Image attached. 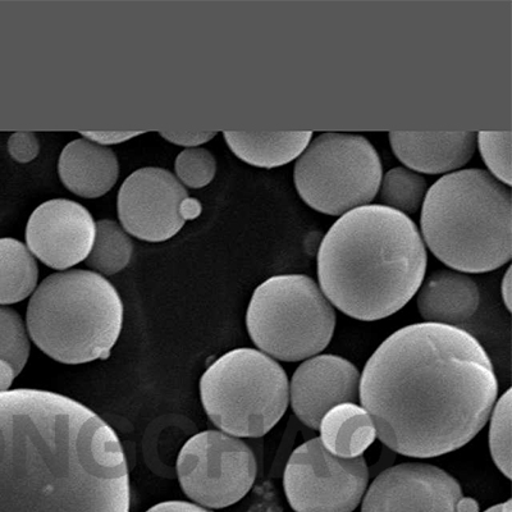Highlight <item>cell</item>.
<instances>
[{
    "instance_id": "d6a6232c",
    "label": "cell",
    "mask_w": 512,
    "mask_h": 512,
    "mask_svg": "<svg viewBox=\"0 0 512 512\" xmlns=\"http://www.w3.org/2000/svg\"><path fill=\"white\" fill-rule=\"evenodd\" d=\"M484 512H512L511 500L506 501L505 504L493 506Z\"/></svg>"
},
{
    "instance_id": "4dcf8cb0",
    "label": "cell",
    "mask_w": 512,
    "mask_h": 512,
    "mask_svg": "<svg viewBox=\"0 0 512 512\" xmlns=\"http://www.w3.org/2000/svg\"><path fill=\"white\" fill-rule=\"evenodd\" d=\"M501 290L506 308L511 312V268L507 269L504 281H502Z\"/></svg>"
},
{
    "instance_id": "30bf717a",
    "label": "cell",
    "mask_w": 512,
    "mask_h": 512,
    "mask_svg": "<svg viewBox=\"0 0 512 512\" xmlns=\"http://www.w3.org/2000/svg\"><path fill=\"white\" fill-rule=\"evenodd\" d=\"M368 482L363 456L342 459L320 438L292 452L283 477L287 500L296 512H352L363 500Z\"/></svg>"
},
{
    "instance_id": "7a4b0ae2",
    "label": "cell",
    "mask_w": 512,
    "mask_h": 512,
    "mask_svg": "<svg viewBox=\"0 0 512 512\" xmlns=\"http://www.w3.org/2000/svg\"><path fill=\"white\" fill-rule=\"evenodd\" d=\"M120 438L86 406L40 390L0 392V512H128Z\"/></svg>"
},
{
    "instance_id": "ac0fdd59",
    "label": "cell",
    "mask_w": 512,
    "mask_h": 512,
    "mask_svg": "<svg viewBox=\"0 0 512 512\" xmlns=\"http://www.w3.org/2000/svg\"><path fill=\"white\" fill-rule=\"evenodd\" d=\"M223 136L232 153L250 166L277 168L299 158L313 132L226 131Z\"/></svg>"
},
{
    "instance_id": "484cf974",
    "label": "cell",
    "mask_w": 512,
    "mask_h": 512,
    "mask_svg": "<svg viewBox=\"0 0 512 512\" xmlns=\"http://www.w3.org/2000/svg\"><path fill=\"white\" fill-rule=\"evenodd\" d=\"M175 168L182 184L191 189H203L216 176L217 162L207 149L191 148L178 154Z\"/></svg>"
},
{
    "instance_id": "8fae6325",
    "label": "cell",
    "mask_w": 512,
    "mask_h": 512,
    "mask_svg": "<svg viewBox=\"0 0 512 512\" xmlns=\"http://www.w3.org/2000/svg\"><path fill=\"white\" fill-rule=\"evenodd\" d=\"M123 228L148 242L172 239L187 219L200 216L201 204L190 199L181 182L163 168H141L126 178L117 199Z\"/></svg>"
},
{
    "instance_id": "52a82bcc",
    "label": "cell",
    "mask_w": 512,
    "mask_h": 512,
    "mask_svg": "<svg viewBox=\"0 0 512 512\" xmlns=\"http://www.w3.org/2000/svg\"><path fill=\"white\" fill-rule=\"evenodd\" d=\"M246 326L265 355L295 363L326 349L335 332L336 313L312 278L283 274L256 288Z\"/></svg>"
},
{
    "instance_id": "83f0119b",
    "label": "cell",
    "mask_w": 512,
    "mask_h": 512,
    "mask_svg": "<svg viewBox=\"0 0 512 512\" xmlns=\"http://www.w3.org/2000/svg\"><path fill=\"white\" fill-rule=\"evenodd\" d=\"M159 134L162 135L164 139L168 140L169 143L187 146V148L191 149L195 148V146L208 143L209 140H212L213 137L217 135V132L162 131L159 132Z\"/></svg>"
},
{
    "instance_id": "44dd1931",
    "label": "cell",
    "mask_w": 512,
    "mask_h": 512,
    "mask_svg": "<svg viewBox=\"0 0 512 512\" xmlns=\"http://www.w3.org/2000/svg\"><path fill=\"white\" fill-rule=\"evenodd\" d=\"M132 253L134 245L120 224L103 219L96 223L95 242L86 264L104 276H113L127 267Z\"/></svg>"
},
{
    "instance_id": "e0dca14e",
    "label": "cell",
    "mask_w": 512,
    "mask_h": 512,
    "mask_svg": "<svg viewBox=\"0 0 512 512\" xmlns=\"http://www.w3.org/2000/svg\"><path fill=\"white\" fill-rule=\"evenodd\" d=\"M58 172L63 185L73 194L95 199L107 194L116 185L120 164L111 149L79 139L63 149Z\"/></svg>"
},
{
    "instance_id": "6da1fadb",
    "label": "cell",
    "mask_w": 512,
    "mask_h": 512,
    "mask_svg": "<svg viewBox=\"0 0 512 512\" xmlns=\"http://www.w3.org/2000/svg\"><path fill=\"white\" fill-rule=\"evenodd\" d=\"M492 361L459 327L419 323L378 347L360 377V401L384 446L429 459L468 445L497 399Z\"/></svg>"
},
{
    "instance_id": "ba28073f",
    "label": "cell",
    "mask_w": 512,
    "mask_h": 512,
    "mask_svg": "<svg viewBox=\"0 0 512 512\" xmlns=\"http://www.w3.org/2000/svg\"><path fill=\"white\" fill-rule=\"evenodd\" d=\"M382 176L381 158L370 141L338 132L310 141L294 169L300 198L317 212L335 217L372 203Z\"/></svg>"
},
{
    "instance_id": "8992f818",
    "label": "cell",
    "mask_w": 512,
    "mask_h": 512,
    "mask_svg": "<svg viewBox=\"0 0 512 512\" xmlns=\"http://www.w3.org/2000/svg\"><path fill=\"white\" fill-rule=\"evenodd\" d=\"M201 402L214 425L233 437L256 438L276 427L290 402L285 370L264 352L237 349L201 377Z\"/></svg>"
},
{
    "instance_id": "9a60e30c",
    "label": "cell",
    "mask_w": 512,
    "mask_h": 512,
    "mask_svg": "<svg viewBox=\"0 0 512 512\" xmlns=\"http://www.w3.org/2000/svg\"><path fill=\"white\" fill-rule=\"evenodd\" d=\"M393 153L415 172L442 175L464 167L477 149L475 132H390Z\"/></svg>"
},
{
    "instance_id": "f1b7e54d",
    "label": "cell",
    "mask_w": 512,
    "mask_h": 512,
    "mask_svg": "<svg viewBox=\"0 0 512 512\" xmlns=\"http://www.w3.org/2000/svg\"><path fill=\"white\" fill-rule=\"evenodd\" d=\"M82 136L85 137L86 140L93 141V143L98 145H114L125 143L127 140L134 139V137L144 134V132H80Z\"/></svg>"
},
{
    "instance_id": "5b68a950",
    "label": "cell",
    "mask_w": 512,
    "mask_h": 512,
    "mask_svg": "<svg viewBox=\"0 0 512 512\" xmlns=\"http://www.w3.org/2000/svg\"><path fill=\"white\" fill-rule=\"evenodd\" d=\"M31 340L63 364H85L111 355L121 335L123 304L99 273H54L40 283L26 313Z\"/></svg>"
},
{
    "instance_id": "4316f807",
    "label": "cell",
    "mask_w": 512,
    "mask_h": 512,
    "mask_svg": "<svg viewBox=\"0 0 512 512\" xmlns=\"http://www.w3.org/2000/svg\"><path fill=\"white\" fill-rule=\"evenodd\" d=\"M39 140L32 132H16L8 140V152L18 163H29L38 157Z\"/></svg>"
},
{
    "instance_id": "3957f363",
    "label": "cell",
    "mask_w": 512,
    "mask_h": 512,
    "mask_svg": "<svg viewBox=\"0 0 512 512\" xmlns=\"http://www.w3.org/2000/svg\"><path fill=\"white\" fill-rule=\"evenodd\" d=\"M427 271V250L409 216L365 205L338 218L318 251L320 290L342 313L376 322L413 299Z\"/></svg>"
},
{
    "instance_id": "ffe728a7",
    "label": "cell",
    "mask_w": 512,
    "mask_h": 512,
    "mask_svg": "<svg viewBox=\"0 0 512 512\" xmlns=\"http://www.w3.org/2000/svg\"><path fill=\"white\" fill-rule=\"evenodd\" d=\"M39 268L21 241L0 239V305L21 303L34 292Z\"/></svg>"
},
{
    "instance_id": "603a6c76",
    "label": "cell",
    "mask_w": 512,
    "mask_h": 512,
    "mask_svg": "<svg viewBox=\"0 0 512 512\" xmlns=\"http://www.w3.org/2000/svg\"><path fill=\"white\" fill-rule=\"evenodd\" d=\"M29 356L30 341L20 314L0 306V360L7 361L21 373Z\"/></svg>"
},
{
    "instance_id": "2e32d148",
    "label": "cell",
    "mask_w": 512,
    "mask_h": 512,
    "mask_svg": "<svg viewBox=\"0 0 512 512\" xmlns=\"http://www.w3.org/2000/svg\"><path fill=\"white\" fill-rule=\"evenodd\" d=\"M416 305L427 323L456 327L478 312L479 287L466 274L443 269L423 281Z\"/></svg>"
},
{
    "instance_id": "d4e9b609",
    "label": "cell",
    "mask_w": 512,
    "mask_h": 512,
    "mask_svg": "<svg viewBox=\"0 0 512 512\" xmlns=\"http://www.w3.org/2000/svg\"><path fill=\"white\" fill-rule=\"evenodd\" d=\"M477 145L489 169V175L510 187L511 182V132H479Z\"/></svg>"
},
{
    "instance_id": "cb8c5ba5",
    "label": "cell",
    "mask_w": 512,
    "mask_h": 512,
    "mask_svg": "<svg viewBox=\"0 0 512 512\" xmlns=\"http://www.w3.org/2000/svg\"><path fill=\"white\" fill-rule=\"evenodd\" d=\"M511 390L497 402L489 427V450L493 461L511 479Z\"/></svg>"
},
{
    "instance_id": "d6986e66",
    "label": "cell",
    "mask_w": 512,
    "mask_h": 512,
    "mask_svg": "<svg viewBox=\"0 0 512 512\" xmlns=\"http://www.w3.org/2000/svg\"><path fill=\"white\" fill-rule=\"evenodd\" d=\"M319 431L324 447L342 459L363 456L377 438L368 411L356 404H342L329 410L320 422Z\"/></svg>"
},
{
    "instance_id": "5bb4252c",
    "label": "cell",
    "mask_w": 512,
    "mask_h": 512,
    "mask_svg": "<svg viewBox=\"0 0 512 512\" xmlns=\"http://www.w3.org/2000/svg\"><path fill=\"white\" fill-rule=\"evenodd\" d=\"M360 373L349 360L319 355L297 368L290 384L292 410L306 427L319 429L323 416L335 406L355 404Z\"/></svg>"
},
{
    "instance_id": "f546056e",
    "label": "cell",
    "mask_w": 512,
    "mask_h": 512,
    "mask_svg": "<svg viewBox=\"0 0 512 512\" xmlns=\"http://www.w3.org/2000/svg\"><path fill=\"white\" fill-rule=\"evenodd\" d=\"M146 512H212L204 507L190 504V502L185 501H167L162 502V504H158L149 509Z\"/></svg>"
},
{
    "instance_id": "277c9868",
    "label": "cell",
    "mask_w": 512,
    "mask_h": 512,
    "mask_svg": "<svg viewBox=\"0 0 512 512\" xmlns=\"http://www.w3.org/2000/svg\"><path fill=\"white\" fill-rule=\"evenodd\" d=\"M420 227L425 244L447 267L496 271L512 255L510 187L482 169L452 172L428 189Z\"/></svg>"
},
{
    "instance_id": "1f68e13d",
    "label": "cell",
    "mask_w": 512,
    "mask_h": 512,
    "mask_svg": "<svg viewBox=\"0 0 512 512\" xmlns=\"http://www.w3.org/2000/svg\"><path fill=\"white\" fill-rule=\"evenodd\" d=\"M459 512H479L477 501H474L473 498H461Z\"/></svg>"
},
{
    "instance_id": "7402d4cb",
    "label": "cell",
    "mask_w": 512,
    "mask_h": 512,
    "mask_svg": "<svg viewBox=\"0 0 512 512\" xmlns=\"http://www.w3.org/2000/svg\"><path fill=\"white\" fill-rule=\"evenodd\" d=\"M427 181L419 173L406 168H393L382 176L379 199L384 207L405 216L418 212L427 195Z\"/></svg>"
},
{
    "instance_id": "4fadbf2b",
    "label": "cell",
    "mask_w": 512,
    "mask_h": 512,
    "mask_svg": "<svg viewBox=\"0 0 512 512\" xmlns=\"http://www.w3.org/2000/svg\"><path fill=\"white\" fill-rule=\"evenodd\" d=\"M96 223L88 209L76 201H45L31 214L26 242L31 254L58 271L84 262L93 249Z\"/></svg>"
},
{
    "instance_id": "7c38bea8",
    "label": "cell",
    "mask_w": 512,
    "mask_h": 512,
    "mask_svg": "<svg viewBox=\"0 0 512 512\" xmlns=\"http://www.w3.org/2000/svg\"><path fill=\"white\" fill-rule=\"evenodd\" d=\"M460 483L437 466L405 463L370 484L361 512H459Z\"/></svg>"
},
{
    "instance_id": "9c48e42d",
    "label": "cell",
    "mask_w": 512,
    "mask_h": 512,
    "mask_svg": "<svg viewBox=\"0 0 512 512\" xmlns=\"http://www.w3.org/2000/svg\"><path fill=\"white\" fill-rule=\"evenodd\" d=\"M177 474L186 496L196 504L224 509L248 495L256 478V460L239 438L207 431L182 447Z\"/></svg>"
}]
</instances>
